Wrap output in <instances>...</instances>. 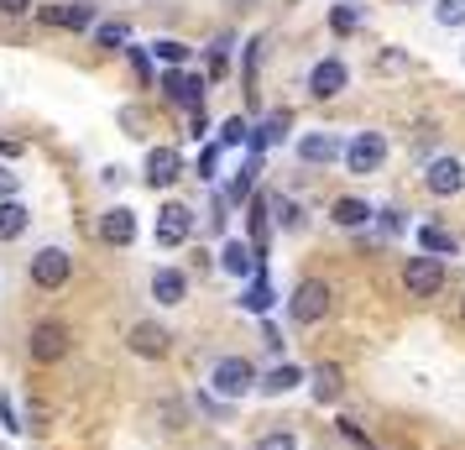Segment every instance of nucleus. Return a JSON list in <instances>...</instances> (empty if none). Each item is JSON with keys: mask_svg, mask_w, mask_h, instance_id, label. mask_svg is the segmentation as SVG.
Listing matches in <instances>:
<instances>
[{"mask_svg": "<svg viewBox=\"0 0 465 450\" xmlns=\"http://www.w3.org/2000/svg\"><path fill=\"white\" fill-rule=\"evenodd\" d=\"M252 387H262V377H256V366L246 362V356H220V362L210 366V393L214 398H246Z\"/></svg>", "mask_w": 465, "mask_h": 450, "instance_id": "obj_1", "label": "nucleus"}, {"mask_svg": "<svg viewBox=\"0 0 465 450\" xmlns=\"http://www.w3.org/2000/svg\"><path fill=\"white\" fill-rule=\"evenodd\" d=\"M330 309H335V294H330V283H324V278H303L293 288V299H288L293 325H319Z\"/></svg>", "mask_w": 465, "mask_h": 450, "instance_id": "obj_2", "label": "nucleus"}, {"mask_svg": "<svg viewBox=\"0 0 465 450\" xmlns=\"http://www.w3.org/2000/svg\"><path fill=\"white\" fill-rule=\"evenodd\" d=\"M381 163H387V136L381 131H356L345 142V168L356 173V178H371Z\"/></svg>", "mask_w": 465, "mask_h": 450, "instance_id": "obj_3", "label": "nucleus"}, {"mask_svg": "<svg viewBox=\"0 0 465 450\" xmlns=\"http://www.w3.org/2000/svg\"><path fill=\"white\" fill-rule=\"evenodd\" d=\"M402 288L413 294V299H434L444 288V262L429 257V252H419V257L402 262Z\"/></svg>", "mask_w": 465, "mask_h": 450, "instance_id": "obj_4", "label": "nucleus"}, {"mask_svg": "<svg viewBox=\"0 0 465 450\" xmlns=\"http://www.w3.org/2000/svg\"><path fill=\"white\" fill-rule=\"evenodd\" d=\"M68 325L64 320H43L32 325V341H26V351H32V362H64L68 356Z\"/></svg>", "mask_w": 465, "mask_h": 450, "instance_id": "obj_5", "label": "nucleus"}, {"mask_svg": "<svg viewBox=\"0 0 465 450\" xmlns=\"http://www.w3.org/2000/svg\"><path fill=\"white\" fill-rule=\"evenodd\" d=\"M423 189L434 194V199L460 194L465 189V163L460 157H429V168H423Z\"/></svg>", "mask_w": 465, "mask_h": 450, "instance_id": "obj_6", "label": "nucleus"}, {"mask_svg": "<svg viewBox=\"0 0 465 450\" xmlns=\"http://www.w3.org/2000/svg\"><path fill=\"white\" fill-rule=\"evenodd\" d=\"M68 278H74V257H68L64 246H43L32 257V283L37 288H64Z\"/></svg>", "mask_w": 465, "mask_h": 450, "instance_id": "obj_7", "label": "nucleus"}, {"mask_svg": "<svg viewBox=\"0 0 465 450\" xmlns=\"http://www.w3.org/2000/svg\"><path fill=\"white\" fill-rule=\"evenodd\" d=\"M126 345L142 356V362H163L173 351V335H168V325H157V320H142V325H131V335Z\"/></svg>", "mask_w": 465, "mask_h": 450, "instance_id": "obj_8", "label": "nucleus"}, {"mask_svg": "<svg viewBox=\"0 0 465 450\" xmlns=\"http://www.w3.org/2000/svg\"><path fill=\"white\" fill-rule=\"evenodd\" d=\"M163 89H168L173 105L204 110V89H210V79H204V74H183V68H168V74H163Z\"/></svg>", "mask_w": 465, "mask_h": 450, "instance_id": "obj_9", "label": "nucleus"}, {"mask_svg": "<svg viewBox=\"0 0 465 450\" xmlns=\"http://www.w3.org/2000/svg\"><path fill=\"white\" fill-rule=\"evenodd\" d=\"M345 85H351V68L340 64V58H319L309 68V95L314 100H335V95H345Z\"/></svg>", "mask_w": 465, "mask_h": 450, "instance_id": "obj_10", "label": "nucleus"}, {"mask_svg": "<svg viewBox=\"0 0 465 450\" xmlns=\"http://www.w3.org/2000/svg\"><path fill=\"white\" fill-rule=\"evenodd\" d=\"M193 236V210L189 205H163L157 210V246H183Z\"/></svg>", "mask_w": 465, "mask_h": 450, "instance_id": "obj_11", "label": "nucleus"}, {"mask_svg": "<svg viewBox=\"0 0 465 450\" xmlns=\"http://www.w3.org/2000/svg\"><path fill=\"white\" fill-rule=\"evenodd\" d=\"M220 267H225L231 278H246V283H252L256 273H262V246H256V241H225Z\"/></svg>", "mask_w": 465, "mask_h": 450, "instance_id": "obj_12", "label": "nucleus"}, {"mask_svg": "<svg viewBox=\"0 0 465 450\" xmlns=\"http://www.w3.org/2000/svg\"><path fill=\"white\" fill-rule=\"evenodd\" d=\"M298 157H303L309 168H324V163H340V157H345V142H340L335 131H309V136L298 142Z\"/></svg>", "mask_w": 465, "mask_h": 450, "instance_id": "obj_13", "label": "nucleus"}, {"mask_svg": "<svg viewBox=\"0 0 465 450\" xmlns=\"http://www.w3.org/2000/svg\"><path fill=\"white\" fill-rule=\"evenodd\" d=\"M43 22L68 26V32H89L94 26V5L89 0H58V5H43Z\"/></svg>", "mask_w": 465, "mask_h": 450, "instance_id": "obj_14", "label": "nucleus"}, {"mask_svg": "<svg viewBox=\"0 0 465 450\" xmlns=\"http://www.w3.org/2000/svg\"><path fill=\"white\" fill-rule=\"evenodd\" d=\"M100 241H110V246H131V241H136V210L115 205V210L100 215Z\"/></svg>", "mask_w": 465, "mask_h": 450, "instance_id": "obj_15", "label": "nucleus"}, {"mask_svg": "<svg viewBox=\"0 0 465 450\" xmlns=\"http://www.w3.org/2000/svg\"><path fill=\"white\" fill-rule=\"evenodd\" d=\"M371 215H377V205H366V199H356V194H345V199L330 205V220H335L340 231H361Z\"/></svg>", "mask_w": 465, "mask_h": 450, "instance_id": "obj_16", "label": "nucleus"}, {"mask_svg": "<svg viewBox=\"0 0 465 450\" xmlns=\"http://www.w3.org/2000/svg\"><path fill=\"white\" fill-rule=\"evenodd\" d=\"M152 299L157 304H183L189 299V278H183V273H178V267H157V273H152Z\"/></svg>", "mask_w": 465, "mask_h": 450, "instance_id": "obj_17", "label": "nucleus"}, {"mask_svg": "<svg viewBox=\"0 0 465 450\" xmlns=\"http://www.w3.org/2000/svg\"><path fill=\"white\" fill-rule=\"evenodd\" d=\"M178 173H183V163H178V152L173 147H152L147 152V184L152 189H168Z\"/></svg>", "mask_w": 465, "mask_h": 450, "instance_id": "obj_18", "label": "nucleus"}, {"mask_svg": "<svg viewBox=\"0 0 465 450\" xmlns=\"http://www.w3.org/2000/svg\"><path fill=\"white\" fill-rule=\"evenodd\" d=\"M309 383H314V387H309V393H314V404L330 408L340 398V387H345V372H340L335 362H324V366H314V372H309Z\"/></svg>", "mask_w": 465, "mask_h": 450, "instance_id": "obj_19", "label": "nucleus"}, {"mask_svg": "<svg viewBox=\"0 0 465 450\" xmlns=\"http://www.w3.org/2000/svg\"><path fill=\"white\" fill-rule=\"evenodd\" d=\"M303 383H309V372L293 366V362H282V366H272V372L262 377V393H267V398H282V393H293V387H303Z\"/></svg>", "mask_w": 465, "mask_h": 450, "instance_id": "obj_20", "label": "nucleus"}, {"mask_svg": "<svg viewBox=\"0 0 465 450\" xmlns=\"http://www.w3.org/2000/svg\"><path fill=\"white\" fill-rule=\"evenodd\" d=\"M288 126H293V115H288V110H272V115H267V121H262V126L252 131V152L277 147V142L288 136Z\"/></svg>", "mask_w": 465, "mask_h": 450, "instance_id": "obj_21", "label": "nucleus"}, {"mask_svg": "<svg viewBox=\"0 0 465 450\" xmlns=\"http://www.w3.org/2000/svg\"><path fill=\"white\" fill-rule=\"evenodd\" d=\"M419 252H429V257H460V241L450 236L444 225H419Z\"/></svg>", "mask_w": 465, "mask_h": 450, "instance_id": "obj_22", "label": "nucleus"}, {"mask_svg": "<svg viewBox=\"0 0 465 450\" xmlns=\"http://www.w3.org/2000/svg\"><path fill=\"white\" fill-rule=\"evenodd\" d=\"M272 299H277V294H272V283H267V273H256V278L241 288V309H246V315H267Z\"/></svg>", "mask_w": 465, "mask_h": 450, "instance_id": "obj_23", "label": "nucleus"}, {"mask_svg": "<svg viewBox=\"0 0 465 450\" xmlns=\"http://www.w3.org/2000/svg\"><path fill=\"white\" fill-rule=\"evenodd\" d=\"M26 225H32V210H26L22 199H5L0 205V241H16Z\"/></svg>", "mask_w": 465, "mask_h": 450, "instance_id": "obj_24", "label": "nucleus"}, {"mask_svg": "<svg viewBox=\"0 0 465 450\" xmlns=\"http://www.w3.org/2000/svg\"><path fill=\"white\" fill-rule=\"evenodd\" d=\"M267 205H272V225H277V231H303V210H298L293 199L267 194Z\"/></svg>", "mask_w": 465, "mask_h": 450, "instance_id": "obj_25", "label": "nucleus"}, {"mask_svg": "<svg viewBox=\"0 0 465 450\" xmlns=\"http://www.w3.org/2000/svg\"><path fill=\"white\" fill-rule=\"evenodd\" d=\"M256 173H262V152H252V157L241 163V173H235V184L225 189V199H252V184H256Z\"/></svg>", "mask_w": 465, "mask_h": 450, "instance_id": "obj_26", "label": "nucleus"}, {"mask_svg": "<svg viewBox=\"0 0 465 450\" xmlns=\"http://www.w3.org/2000/svg\"><path fill=\"white\" fill-rule=\"evenodd\" d=\"M356 26H361V5H356V0H340V5H330V32L351 37Z\"/></svg>", "mask_w": 465, "mask_h": 450, "instance_id": "obj_27", "label": "nucleus"}, {"mask_svg": "<svg viewBox=\"0 0 465 450\" xmlns=\"http://www.w3.org/2000/svg\"><path fill=\"white\" fill-rule=\"evenodd\" d=\"M152 58H163L168 68H178V64H189V43H178V37H157V43H152Z\"/></svg>", "mask_w": 465, "mask_h": 450, "instance_id": "obj_28", "label": "nucleus"}, {"mask_svg": "<svg viewBox=\"0 0 465 450\" xmlns=\"http://www.w3.org/2000/svg\"><path fill=\"white\" fill-rule=\"evenodd\" d=\"M94 43L105 47V53H115L121 43H131V26H126V22H105V26H94Z\"/></svg>", "mask_w": 465, "mask_h": 450, "instance_id": "obj_29", "label": "nucleus"}, {"mask_svg": "<svg viewBox=\"0 0 465 450\" xmlns=\"http://www.w3.org/2000/svg\"><path fill=\"white\" fill-rule=\"evenodd\" d=\"M246 142H252V126H246L241 115H231V121L220 126V147H246Z\"/></svg>", "mask_w": 465, "mask_h": 450, "instance_id": "obj_30", "label": "nucleus"}, {"mask_svg": "<svg viewBox=\"0 0 465 450\" xmlns=\"http://www.w3.org/2000/svg\"><path fill=\"white\" fill-rule=\"evenodd\" d=\"M434 22L440 26H465V0H440V5H434Z\"/></svg>", "mask_w": 465, "mask_h": 450, "instance_id": "obj_31", "label": "nucleus"}, {"mask_svg": "<svg viewBox=\"0 0 465 450\" xmlns=\"http://www.w3.org/2000/svg\"><path fill=\"white\" fill-rule=\"evenodd\" d=\"M256 450H298V435L293 429H267V435L256 440Z\"/></svg>", "mask_w": 465, "mask_h": 450, "instance_id": "obj_32", "label": "nucleus"}, {"mask_svg": "<svg viewBox=\"0 0 465 450\" xmlns=\"http://www.w3.org/2000/svg\"><path fill=\"white\" fill-rule=\"evenodd\" d=\"M199 178H204V184L220 178V142H210V147L199 152Z\"/></svg>", "mask_w": 465, "mask_h": 450, "instance_id": "obj_33", "label": "nucleus"}, {"mask_svg": "<svg viewBox=\"0 0 465 450\" xmlns=\"http://www.w3.org/2000/svg\"><path fill=\"white\" fill-rule=\"evenodd\" d=\"M377 68L381 74H402V68H408V53H402V47H387V53L377 58Z\"/></svg>", "mask_w": 465, "mask_h": 450, "instance_id": "obj_34", "label": "nucleus"}, {"mask_svg": "<svg viewBox=\"0 0 465 450\" xmlns=\"http://www.w3.org/2000/svg\"><path fill=\"white\" fill-rule=\"evenodd\" d=\"M131 68H136V79H142V85L152 79V58L142 53V47H131Z\"/></svg>", "mask_w": 465, "mask_h": 450, "instance_id": "obj_35", "label": "nucleus"}, {"mask_svg": "<svg viewBox=\"0 0 465 450\" xmlns=\"http://www.w3.org/2000/svg\"><path fill=\"white\" fill-rule=\"evenodd\" d=\"M199 408H204V414H214V419H231V408L214 404V393H204V398H199Z\"/></svg>", "mask_w": 465, "mask_h": 450, "instance_id": "obj_36", "label": "nucleus"}, {"mask_svg": "<svg viewBox=\"0 0 465 450\" xmlns=\"http://www.w3.org/2000/svg\"><path fill=\"white\" fill-rule=\"evenodd\" d=\"M5 199H16V173L0 168V205H5Z\"/></svg>", "mask_w": 465, "mask_h": 450, "instance_id": "obj_37", "label": "nucleus"}, {"mask_svg": "<svg viewBox=\"0 0 465 450\" xmlns=\"http://www.w3.org/2000/svg\"><path fill=\"white\" fill-rule=\"evenodd\" d=\"M0 11L5 16H22V11H32V0H0Z\"/></svg>", "mask_w": 465, "mask_h": 450, "instance_id": "obj_38", "label": "nucleus"}, {"mask_svg": "<svg viewBox=\"0 0 465 450\" xmlns=\"http://www.w3.org/2000/svg\"><path fill=\"white\" fill-rule=\"evenodd\" d=\"M210 131V121H204V110H193V121H189V136H204Z\"/></svg>", "mask_w": 465, "mask_h": 450, "instance_id": "obj_39", "label": "nucleus"}, {"mask_svg": "<svg viewBox=\"0 0 465 450\" xmlns=\"http://www.w3.org/2000/svg\"><path fill=\"white\" fill-rule=\"evenodd\" d=\"M231 5H256V0H231Z\"/></svg>", "mask_w": 465, "mask_h": 450, "instance_id": "obj_40", "label": "nucleus"}, {"mask_svg": "<svg viewBox=\"0 0 465 450\" xmlns=\"http://www.w3.org/2000/svg\"><path fill=\"white\" fill-rule=\"evenodd\" d=\"M460 320H465V294H460Z\"/></svg>", "mask_w": 465, "mask_h": 450, "instance_id": "obj_41", "label": "nucleus"}]
</instances>
